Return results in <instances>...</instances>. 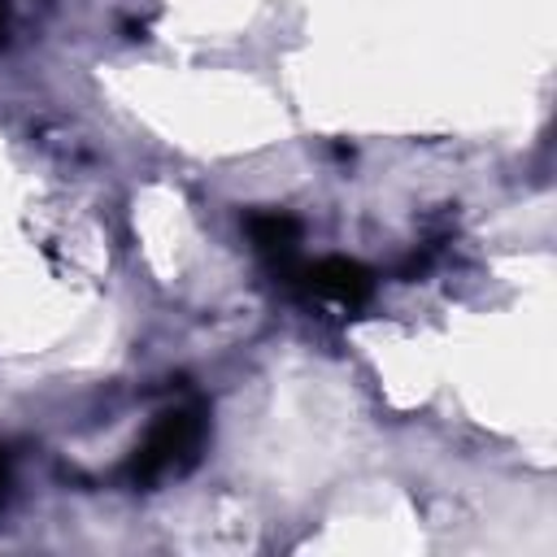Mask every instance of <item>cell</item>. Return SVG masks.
<instances>
[{"mask_svg":"<svg viewBox=\"0 0 557 557\" xmlns=\"http://www.w3.org/2000/svg\"><path fill=\"white\" fill-rule=\"evenodd\" d=\"M200 440H205V413H200V405H174V409H165L152 422V431L135 448L126 474L135 483H152V479H161L170 470H183V466L196 461Z\"/></svg>","mask_w":557,"mask_h":557,"instance_id":"cell-1","label":"cell"},{"mask_svg":"<svg viewBox=\"0 0 557 557\" xmlns=\"http://www.w3.org/2000/svg\"><path fill=\"white\" fill-rule=\"evenodd\" d=\"M278 274H283V283L296 287L300 296L331 300V305H344V309H361V305L374 296V270H366L361 261H348V257L287 261Z\"/></svg>","mask_w":557,"mask_h":557,"instance_id":"cell-2","label":"cell"},{"mask_svg":"<svg viewBox=\"0 0 557 557\" xmlns=\"http://www.w3.org/2000/svg\"><path fill=\"white\" fill-rule=\"evenodd\" d=\"M244 226H248L257 252H265L278 270L292 261V252H296V244H300V222H296L292 213H278V209H252V213L244 218Z\"/></svg>","mask_w":557,"mask_h":557,"instance_id":"cell-3","label":"cell"},{"mask_svg":"<svg viewBox=\"0 0 557 557\" xmlns=\"http://www.w3.org/2000/svg\"><path fill=\"white\" fill-rule=\"evenodd\" d=\"M4 496H9V457L0 448V505H4Z\"/></svg>","mask_w":557,"mask_h":557,"instance_id":"cell-4","label":"cell"},{"mask_svg":"<svg viewBox=\"0 0 557 557\" xmlns=\"http://www.w3.org/2000/svg\"><path fill=\"white\" fill-rule=\"evenodd\" d=\"M4 30H9V22H4V0H0V48H4Z\"/></svg>","mask_w":557,"mask_h":557,"instance_id":"cell-5","label":"cell"}]
</instances>
